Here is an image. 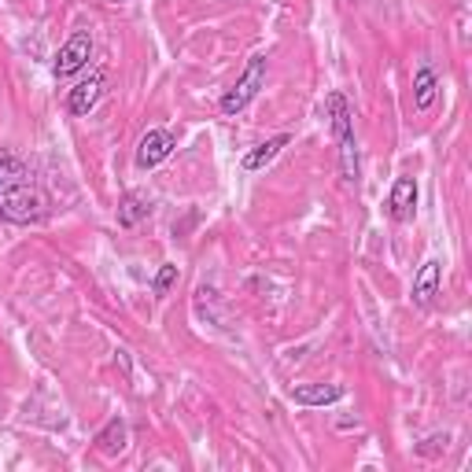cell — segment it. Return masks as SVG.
I'll list each match as a JSON object with an SVG mask.
<instances>
[{"label":"cell","mask_w":472,"mask_h":472,"mask_svg":"<svg viewBox=\"0 0 472 472\" xmlns=\"http://www.w3.org/2000/svg\"><path fill=\"white\" fill-rule=\"evenodd\" d=\"M52 214V200L30 162L0 148V218L12 226H37Z\"/></svg>","instance_id":"cell-1"},{"label":"cell","mask_w":472,"mask_h":472,"mask_svg":"<svg viewBox=\"0 0 472 472\" xmlns=\"http://www.w3.org/2000/svg\"><path fill=\"white\" fill-rule=\"evenodd\" d=\"M328 107V122H332V137H336L340 148V174L347 185H358V141H354V111L347 104L344 93H328L325 100Z\"/></svg>","instance_id":"cell-2"},{"label":"cell","mask_w":472,"mask_h":472,"mask_svg":"<svg viewBox=\"0 0 472 472\" xmlns=\"http://www.w3.org/2000/svg\"><path fill=\"white\" fill-rule=\"evenodd\" d=\"M266 86V55H252V60H247V67H244V74H240V81L236 86L221 96V115H240V111L252 104L255 96H259V89Z\"/></svg>","instance_id":"cell-3"},{"label":"cell","mask_w":472,"mask_h":472,"mask_svg":"<svg viewBox=\"0 0 472 472\" xmlns=\"http://www.w3.org/2000/svg\"><path fill=\"white\" fill-rule=\"evenodd\" d=\"M89 55H93V34L89 30H74L70 41L55 52L52 60V74L55 78H74L78 70L89 67Z\"/></svg>","instance_id":"cell-4"},{"label":"cell","mask_w":472,"mask_h":472,"mask_svg":"<svg viewBox=\"0 0 472 472\" xmlns=\"http://www.w3.org/2000/svg\"><path fill=\"white\" fill-rule=\"evenodd\" d=\"M174 148H178V137L170 129H148L141 137V145H137L133 162L141 166V170H155L159 162H166V159L174 155Z\"/></svg>","instance_id":"cell-5"},{"label":"cell","mask_w":472,"mask_h":472,"mask_svg":"<svg viewBox=\"0 0 472 472\" xmlns=\"http://www.w3.org/2000/svg\"><path fill=\"white\" fill-rule=\"evenodd\" d=\"M104 89H107V70H93L86 81H78V86L67 93V111L70 115H89V111L100 104V96H104Z\"/></svg>","instance_id":"cell-6"},{"label":"cell","mask_w":472,"mask_h":472,"mask_svg":"<svg viewBox=\"0 0 472 472\" xmlns=\"http://www.w3.org/2000/svg\"><path fill=\"white\" fill-rule=\"evenodd\" d=\"M418 196H421L418 181H413V178H399L392 185V196H387V214H392V221H399V226L413 221V214H418Z\"/></svg>","instance_id":"cell-7"},{"label":"cell","mask_w":472,"mask_h":472,"mask_svg":"<svg viewBox=\"0 0 472 472\" xmlns=\"http://www.w3.org/2000/svg\"><path fill=\"white\" fill-rule=\"evenodd\" d=\"M292 145V133H277V137H269V141H262V145H255L252 152H247L244 159H240V166L247 174H259V170H266V166L281 155V148H288Z\"/></svg>","instance_id":"cell-8"},{"label":"cell","mask_w":472,"mask_h":472,"mask_svg":"<svg viewBox=\"0 0 472 472\" xmlns=\"http://www.w3.org/2000/svg\"><path fill=\"white\" fill-rule=\"evenodd\" d=\"M347 395L344 384H299L292 387V402L299 406H332Z\"/></svg>","instance_id":"cell-9"},{"label":"cell","mask_w":472,"mask_h":472,"mask_svg":"<svg viewBox=\"0 0 472 472\" xmlns=\"http://www.w3.org/2000/svg\"><path fill=\"white\" fill-rule=\"evenodd\" d=\"M439 281H443V266L439 259H428L418 269V277H413V302L418 307H432V299L439 295Z\"/></svg>","instance_id":"cell-10"},{"label":"cell","mask_w":472,"mask_h":472,"mask_svg":"<svg viewBox=\"0 0 472 472\" xmlns=\"http://www.w3.org/2000/svg\"><path fill=\"white\" fill-rule=\"evenodd\" d=\"M439 96V74L432 63H421L418 74H413V107L418 111H428Z\"/></svg>","instance_id":"cell-11"},{"label":"cell","mask_w":472,"mask_h":472,"mask_svg":"<svg viewBox=\"0 0 472 472\" xmlns=\"http://www.w3.org/2000/svg\"><path fill=\"white\" fill-rule=\"evenodd\" d=\"M148 214H152V200L145 196V192H126L122 203H119V226L122 229H137Z\"/></svg>","instance_id":"cell-12"},{"label":"cell","mask_w":472,"mask_h":472,"mask_svg":"<svg viewBox=\"0 0 472 472\" xmlns=\"http://www.w3.org/2000/svg\"><path fill=\"white\" fill-rule=\"evenodd\" d=\"M126 439H129L126 421H122V418H111V421L100 428V435H96V447H100L104 454H122V451H126Z\"/></svg>","instance_id":"cell-13"},{"label":"cell","mask_w":472,"mask_h":472,"mask_svg":"<svg viewBox=\"0 0 472 472\" xmlns=\"http://www.w3.org/2000/svg\"><path fill=\"white\" fill-rule=\"evenodd\" d=\"M174 285H178V266H170V262H166V266H162V269L155 273V281H152V292H155V295L162 299V295L170 292Z\"/></svg>","instance_id":"cell-14"},{"label":"cell","mask_w":472,"mask_h":472,"mask_svg":"<svg viewBox=\"0 0 472 472\" xmlns=\"http://www.w3.org/2000/svg\"><path fill=\"white\" fill-rule=\"evenodd\" d=\"M107 4H122V0H107Z\"/></svg>","instance_id":"cell-15"}]
</instances>
